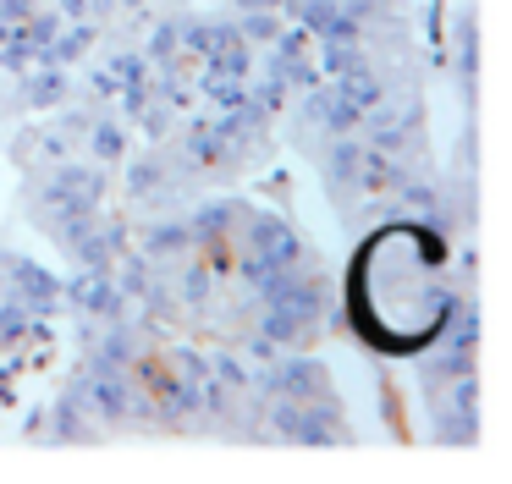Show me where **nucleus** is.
Returning a JSON list of instances; mask_svg holds the SVG:
<instances>
[{"mask_svg": "<svg viewBox=\"0 0 512 484\" xmlns=\"http://www.w3.org/2000/svg\"><path fill=\"white\" fill-rule=\"evenodd\" d=\"M325 83H336L347 99H353L358 110H375V105H386V77H380V66L375 61H364V66H353V72H342V77H325Z\"/></svg>", "mask_w": 512, "mask_h": 484, "instance_id": "14", "label": "nucleus"}, {"mask_svg": "<svg viewBox=\"0 0 512 484\" xmlns=\"http://www.w3.org/2000/svg\"><path fill=\"white\" fill-rule=\"evenodd\" d=\"M474 418H479V413H463V407L435 402L430 440H435V446H474V435H479V424H474Z\"/></svg>", "mask_w": 512, "mask_h": 484, "instance_id": "16", "label": "nucleus"}, {"mask_svg": "<svg viewBox=\"0 0 512 484\" xmlns=\"http://www.w3.org/2000/svg\"><path fill=\"white\" fill-rule=\"evenodd\" d=\"M265 50H270L265 72L281 77L292 94H309V88L320 83V66H314V39H309L303 28H281L276 44H265Z\"/></svg>", "mask_w": 512, "mask_h": 484, "instance_id": "7", "label": "nucleus"}, {"mask_svg": "<svg viewBox=\"0 0 512 484\" xmlns=\"http://www.w3.org/2000/svg\"><path fill=\"white\" fill-rule=\"evenodd\" d=\"M72 94H78V77H72L67 66H45V61H34L28 72H17V110L50 116V110L72 105Z\"/></svg>", "mask_w": 512, "mask_h": 484, "instance_id": "8", "label": "nucleus"}, {"mask_svg": "<svg viewBox=\"0 0 512 484\" xmlns=\"http://www.w3.org/2000/svg\"><path fill=\"white\" fill-rule=\"evenodd\" d=\"M100 39H105V22H61V33L39 50V61H45V66H67V72H72V66L89 61V50Z\"/></svg>", "mask_w": 512, "mask_h": 484, "instance_id": "11", "label": "nucleus"}, {"mask_svg": "<svg viewBox=\"0 0 512 484\" xmlns=\"http://www.w3.org/2000/svg\"><path fill=\"white\" fill-rule=\"evenodd\" d=\"M408 176L413 171H408L402 154H386V149H369L364 143V171H358V187H364V193H397Z\"/></svg>", "mask_w": 512, "mask_h": 484, "instance_id": "12", "label": "nucleus"}, {"mask_svg": "<svg viewBox=\"0 0 512 484\" xmlns=\"http://www.w3.org/2000/svg\"><path fill=\"white\" fill-rule=\"evenodd\" d=\"M83 154H89L100 171H116V165L133 154V127H127L116 110H94V121H89V132H83V143H78Z\"/></svg>", "mask_w": 512, "mask_h": 484, "instance_id": "9", "label": "nucleus"}, {"mask_svg": "<svg viewBox=\"0 0 512 484\" xmlns=\"http://www.w3.org/2000/svg\"><path fill=\"white\" fill-rule=\"evenodd\" d=\"M237 33H243L248 50H265V44H276L281 33V11H237Z\"/></svg>", "mask_w": 512, "mask_h": 484, "instance_id": "18", "label": "nucleus"}, {"mask_svg": "<svg viewBox=\"0 0 512 484\" xmlns=\"http://www.w3.org/2000/svg\"><path fill=\"white\" fill-rule=\"evenodd\" d=\"M171 297H177V308H204L215 297V264H204V259H193V253H188L182 275L171 281Z\"/></svg>", "mask_w": 512, "mask_h": 484, "instance_id": "15", "label": "nucleus"}, {"mask_svg": "<svg viewBox=\"0 0 512 484\" xmlns=\"http://www.w3.org/2000/svg\"><path fill=\"white\" fill-rule=\"evenodd\" d=\"M116 171H122V187H127V198H133V204H160V198H177L182 187L193 182V176L177 165V154H160V143H155V149H144V154H127Z\"/></svg>", "mask_w": 512, "mask_h": 484, "instance_id": "2", "label": "nucleus"}, {"mask_svg": "<svg viewBox=\"0 0 512 484\" xmlns=\"http://www.w3.org/2000/svg\"><path fill=\"white\" fill-rule=\"evenodd\" d=\"M39 61V50L28 39H17V33H6V39H0V72H28V66Z\"/></svg>", "mask_w": 512, "mask_h": 484, "instance_id": "20", "label": "nucleus"}, {"mask_svg": "<svg viewBox=\"0 0 512 484\" xmlns=\"http://www.w3.org/2000/svg\"><path fill=\"white\" fill-rule=\"evenodd\" d=\"M39 330H45V319H34L12 292L0 297V347H23V341L39 336Z\"/></svg>", "mask_w": 512, "mask_h": 484, "instance_id": "17", "label": "nucleus"}, {"mask_svg": "<svg viewBox=\"0 0 512 484\" xmlns=\"http://www.w3.org/2000/svg\"><path fill=\"white\" fill-rule=\"evenodd\" d=\"M358 138H364L369 149H386V154H402V160H408L424 138V105H413V99H402V105H375L364 116V127H358Z\"/></svg>", "mask_w": 512, "mask_h": 484, "instance_id": "3", "label": "nucleus"}, {"mask_svg": "<svg viewBox=\"0 0 512 484\" xmlns=\"http://www.w3.org/2000/svg\"><path fill=\"white\" fill-rule=\"evenodd\" d=\"M149 72H155V66L144 61V50H111V55H105V77L116 83V94L133 88V83H144Z\"/></svg>", "mask_w": 512, "mask_h": 484, "instance_id": "19", "label": "nucleus"}, {"mask_svg": "<svg viewBox=\"0 0 512 484\" xmlns=\"http://www.w3.org/2000/svg\"><path fill=\"white\" fill-rule=\"evenodd\" d=\"M138 253L155 264H182L193 253V226L188 215H166V220H149L144 231H138Z\"/></svg>", "mask_w": 512, "mask_h": 484, "instance_id": "10", "label": "nucleus"}, {"mask_svg": "<svg viewBox=\"0 0 512 484\" xmlns=\"http://www.w3.org/2000/svg\"><path fill=\"white\" fill-rule=\"evenodd\" d=\"M358 171H364V138H358V132H347V138H325V149H320V182H325V193H331L336 209H353L358 198H364Z\"/></svg>", "mask_w": 512, "mask_h": 484, "instance_id": "5", "label": "nucleus"}, {"mask_svg": "<svg viewBox=\"0 0 512 484\" xmlns=\"http://www.w3.org/2000/svg\"><path fill=\"white\" fill-rule=\"evenodd\" d=\"M210 374H215L221 385H232V391H248V363L237 358V352H215V358H210Z\"/></svg>", "mask_w": 512, "mask_h": 484, "instance_id": "21", "label": "nucleus"}, {"mask_svg": "<svg viewBox=\"0 0 512 484\" xmlns=\"http://www.w3.org/2000/svg\"><path fill=\"white\" fill-rule=\"evenodd\" d=\"M0 281H6V292H12L28 314L45 319V325L61 314V308H67V303H61V275L45 270L39 259H28V253L0 248Z\"/></svg>", "mask_w": 512, "mask_h": 484, "instance_id": "1", "label": "nucleus"}, {"mask_svg": "<svg viewBox=\"0 0 512 484\" xmlns=\"http://www.w3.org/2000/svg\"><path fill=\"white\" fill-rule=\"evenodd\" d=\"M28 11H39V0H0V22H6V28H17Z\"/></svg>", "mask_w": 512, "mask_h": 484, "instance_id": "22", "label": "nucleus"}, {"mask_svg": "<svg viewBox=\"0 0 512 484\" xmlns=\"http://www.w3.org/2000/svg\"><path fill=\"white\" fill-rule=\"evenodd\" d=\"M61 303H72L83 319H100V325L133 314V303H127L111 270H72V281H61Z\"/></svg>", "mask_w": 512, "mask_h": 484, "instance_id": "4", "label": "nucleus"}, {"mask_svg": "<svg viewBox=\"0 0 512 484\" xmlns=\"http://www.w3.org/2000/svg\"><path fill=\"white\" fill-rule=\"evenodd\" d=\"M452 66L463 77V94L474 99V77H479V22H474V6L452 22Z\"/></svg>", "mask_w": 512, "mask_h": 484, "instance_id": "13", "label": "nucleus"}, {"mask_svg": "<svg viewBox=\"0 0 512 484\" xmlns=\"http://www.w3.org/2000/svg\"><path fill=\"white\" fill-rule=\"evenodd\" d=\"M298 121H303L309 132H320V138H347V132L364 127V110H358L336 83H325V77H320V83H314L309 94H303Z\"/></svg>", "mask_w": 512, "mask_h": 484, "instance_id": "6", "label": "nucleus"}]
</instances>
